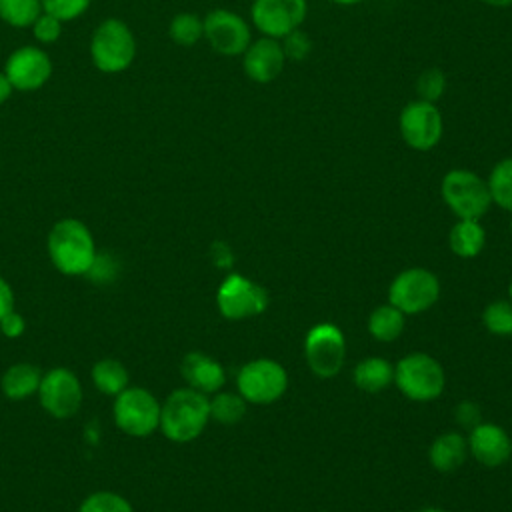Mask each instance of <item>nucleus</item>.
Instances as JSON below:
<instances>
[{"instance_id": "f257e3e1", "label": "nucleus", "mask_w": 512, "mask_h": 512, "mask_svg": "<svg viewBox=\"0 0 512 512\" xmlns=\"http://www.w3.org/2000/svg\"><path fill=\"white\" fill-rule=\"evenodd\" d=\"M46 248L54 268L66 276H88L98 258L94 236L78 218L58 220L48 232Z\"/></svg>"}, {"instance_id": "f03ea898", "label": "nucleus", "mask_w": 512, "mask_h": 512, "mask_svg": "<svg viewBox=\"0 0 512 512\" xmlns=\"http://www.w3.org/2000/svg\"><path fill=\"white\" fill-rule=\"evenodd\" d=\"M210 420V398L194 388H176L160 406V432L176 444L196 440Z\"/></svg>"}, {"instance_id": "7ed1b4c3", "label": "nucleus", "mask_w": 512, "mask_h": 512, "mask_svg": "<svg viewBox=\"0 0 512 512\" xmlns=\"http://www.w3.org/2000/svg\"><path fill=\"white\" fill-rule=\"evenodd\" d=\"M136 56V40L126 22L102 20L90 38L92 64L104 74H118L130 68Z\"/></svg>"}, {"instance_id": "20e7f679", "label": "nucleus", "mask_w": 512, "mask_h": 512, "mask_svg": "<svg viewBox=\"0 0 512 512\" xmlns=\"http://www.w3.org/2000/svg\"><path fill=\"white\" fill-rule=\"evenodd\" d=\"M394 384L414 402H430L444 392L446 376L442 364L424 352L402 356L394 366Z\"/></svg>"}, {"instance_id": "39448f33", "label": "nucleus", "mask_w": 512, "mask_h": 512, "mask_svg": "<svg viewBox=\"0 0 512 512\" xmlns=\"http://www.w3.org/2000/svg\"><path fill=\"white\" fill-rule=\"evenodd\" d=\"M440 194L452 214L466 220H480L492 204L488 182L466 168L448 170L440 182Z\"/></svg>"}, {"instance_id": "423d86ee", "label": "nucleus", "mask_w": 512, "mask_h": 512, "mask_svg": "<svg viewBox=\"0 0 512 512\" xmlns=\"http://www.w3.org/2000/svg\"><path fill=\"white\" fill-rule=\"evenodd\" d=\"M160 402L140 386H128L114 396V424L132 438H146L160 428Z\"/></svg>"}, {"instance_id": "0eeeda50", "label": "nucleus", "mask_w": 512, "mask_h": 512, "mask_svg": "<svg viewBox=\"0 0 512 512\" xmlns=\"http://www.w3.org/2000/svg\"><path fill=\"white\" fill-rule=\"evenodd\" d=\"M440 298V280L426 268L402 270L388 288V302L404 316H414L432 308Z\"/></svg>"}, {"instance_id": "6e6552de", "label": "nucleus", "mask_w": 512, "mask_h": 512, "mask_svg": "<svg viewBox=\"0 0 512 512\" xmlns=\"http://www.w3.org/2000/svg\"><path fill=\"white\" fill-rule=\"evenodd\" d=\"M304 358L318 378H334L346 358L344 332L332 322L314 324L304 338Z\"/></svg>"}, {"instance_id": "1a4fd4ad", "label": "nucleus", "mask_w": 512, "mask_h": 512, "mask_svg": "<svg viewBox=\"0 0 512 512\" xmlns=\"http://www.w3.org/2000/svg\"><path fill=\"white\" fill-rule=\"evenodd\" d=\"M236 388L248 404H272L286 392L288 374L276 360L256 358L240 368Z\"/></svg>"}, {"instance_id": "9d476101", "label": "nucleus", "mask_w": 512, "mask_h": 512, "mask_svg": "<svg viewBox=\"0 0 512 512\" xmlns=\"http://www.w3.org/2000/svg\"><path fill=\"white\" fill-rule=\"evenodd\" d=\"M398 128L408 148L428 152L440 144L444 134V120L436 104L426 100H412L402 108Z\"/></svg>"}, {"instance_id": "9b49d317", "label": "nucleus", "mask_w": 512, "mask_h": 512, "mask_svg": "<svg viewBox=\"0 0 512 512\" xmlns=\"http://www.w3.org/2000/svg\"><path fill=\"white\" fill-rule=\"evenodd\" d=\"M216 306L228 320H246L266 310L268 292L254 280L232 272L216 290Z\"/></svg>"}, {"instance_id": "f8f14e48", "label": "nucleus", "mask_w": 512, "mask_h": 512, "mask_svg": "<svg viewBox=\"0 0 512 512\" xmlns=\"http://www.w3.org/2000/svg\"><path fill=\"white\" fill-rule=\"evenodd\" d=\"M36 396L46 414L64 420L80 410L84 392L80 378L70 368L58 366L42 374Z\"/></svg>"}, {"instance_id": "ddd939ff", "label": "nucleus", "mask_w": 512, "mask_h": 512, "mask_svg": "<svg viewBox=\"0 0 512 512\" xmlns=\"http://www.w3.org/2000/svg\"><path fill=\"white\" fill-rule=\"evenodd\" d=\"M204 38L210 48L222 56H242L252 42L248 22L226 8L210 10L204 18Z\"/></svg>"}, {"instance_id": "4468645a", "label": "nucleus", "mask_w": 512, "mask_h": 512, "mask_svg": "<svg viewBox=\"0 0 512 512\" xmlns=\"http://www.w3.org/2000/svg\"><path fill=\"white\" fill-rule=\"evenodd\" d=\"M308 14L306 0H254L250 6L252 24L262 36L284 38L300 28Z\"/></svg>"}, {"instance_id": "2eb2a0df", "label": "nucleus", "mask_w": 512, "mask_h": 512, "mask_svg": "<svg viewBox=\"0 0 512 512\" xmlns=\"http://www.w3.org/2000/svg\"><path fill=\"white\" fill-rule=\"evenodd\" d=\"M4 74L14 86V90H20V92L38 90L52 76V60L42 48L22 46L8 56Z\"/></svg>"}, {"instance_id": "dca6fc26", "label": "nucleus", "mask_w": 512, "mask_h": 512, "mask_svg": "<svg viewBox=\"0 0 512 512\" xmlns=\"http://www.w3.org/2000/svg\"><path fill=\"white\" fill-rule=\"evenodd\" d=\"M286 64V56L282 52L280 40L262 36L244 50L242 54V70L256 84H268L276 80Z\"/></svg>"}, {"instance_id": "f3484780", "label": "nucleus", "mask_w": 512, "mask_h": 512, "mask_svg": "<svg viewBox=\"0 0 512 512\" xmlns=\"http://www.w3.org/2000/svg\"><path fill=\"white\" fill-rule=\"evenodd\" d=\"M466 442L474 460L486 468L502 466L512 456V438L494 422L476 424L470 430Z\"/></svg>"}, {"instance_id": "a211bd4d", "label": "nucleus", "mask_w": 512, "mask_h": 512, "mask_svg": "<svg viewBox=\"0 0 512 512\" xmlns=\"http://www.w3.org/2000/svg\"><path fill=\"white\" fill-rule=\"evenodd\" d=\"M180 374L188 388L206 396L218 392L226 382L224 366L204 352H188L180 362Z\"/></svg>"}, {"instance_id": "6ab92c4d", "label": "nucleus", "mask_w": 512, "mask_h": 512, "mask_svg": "<svg viewBox=\"0 0 512 512\" xmlns=\"http://www.w3.org/2000/svg\"><path fill=\"white\" fill-rule=\"evenodd\" d=\"M428 458L434 470L450 474L458 470L468 458V442L458 432H444L434 438L428 450Z\"/></svg>"}, {"instance_id": "aec40b11", "label": "nucleus", "mask_w": 512, "mask_h": 512, "mask_svg": "<svg viewBox=\"0 0 512 512\" xmlns=\"http://www.w3.org/2000/svg\"><path fill=\"white\" fill-rule=\"evenodd\" d=\"M42 372L38 366L28 362H16L8 366L0 378L2 394L8 400H26L38 394Z\"/></svg>"}, {"instance_id": "412c9836", "label": "nucleus", "mask_w": 512, "mask_h": 512, "mask_svg": "<svg viewBox=\"0 0 512 512\" xmlns=\"http://www.w3.org/2000/svg\"><path fill=\"white\" fill-rule=\"evenodd\" d=\"M352 380L362 392L378 394L394 382V366L382 356H368L356 364Z\"/></svg>"}, {"instance_id": "4be33fe9", "label": "nucleus", "mask_w": 512, "mask_h": 512, "mask_svg": "<svg viewBox=\"0 0 512 512\" xmlns=\"http://www.w3.org/2000/svg\"><path fill=\"white\" fill-rule=\"evenodd\" d=\"M486 244V232L480 220L458 218V222L450 228L448 246L460 258H474L482 252Z\"/></svg>"}, {"instance_id": "5701e85b", "label": "nucleus", "mask_w": 512, "mask_h": 512, "mask_svg": "<svg viewBox=\"0 0 512 512\" xmlns=\"http://www.w3.org/2000/svg\"><path fill=\"white\" fill-rule=\"evenodd\" d=\"M90 378H92V384L98 388V392L112 398L130 386L128 368L116 358L98 360L90 370Z\"/></svg>"}, {"instance_id": "b1692460", "label": "nucleus", "mask_w": 512, "mask_h": 512, "mask_svg": "<svg viewBox=\"0 0 512 512\" xmlns=\"http://www.w3.org/2000/svg\"><path fill=\"white\" fill-rule=\"evenodd\" d=\"M404 320L406 316L388 302L372 310L368 318V332L378 342H392L402 334Z\"/></svg>"}, {"instance_id": "393cba45", "label": "nucleus", "mask_w": 512, "mask_h": 512, "mask_svg": "<svg viewBox=\"0 0 512 512\" xmlns=\"http://www.w3.org/2000/svg\"><path fill=\"white\" fill-rule=\"evenodd\" d=\"M248 410V402L238 392H214L210 398V418L222 426L238 424Z\"/></svg>"}, {"instance_id": "a878e982", "label": "nucleus", "mask_w": 512, "mask_h": 512, "mask_svg": "<svg viewBox=\"0 0 512 512\" xmlns=\"http://www.w3.org/2000/svg\"><path fill=\"white\" fill-rule=\"evenodd\" d=\"M486 182L492 204L512 212V156L496 162Z\"/></svg>"}, {"instance_id": "bb28decb", "label": "nucleus", "mask_w": 512, "mask_h": 512, "mask_svg": "<svg viewBox=\"0 0 512 512\" xmlns=\"http://www.w3.org/2000/svg\"><path fill=\"white\" fill-rule=\"evenodd\" d=\"M40 0H0V20L14 28H28L42 14Z\"/></svg>"}, {"instance_id": "cd10ccee", "label": "nucleus", "mask_w": 512, "mask_h": 512, "mask_svg": "<svg viewBox=\"0 0 512 512\" xmlns=\"http://www.w3.org/2000/svg\"><path fill=\"white\" fill-rule=\"evenodd\" d=\"M168 36L178 46H194L204 38V22L194 12H180L168 24Z\"/></svg>"}, {"instance_id": "c85d7f7f", "label": "nucleus", "mask_w": 512, "mask_h": 512, "mask_svg": "<svg viewBox=\"0 0 512 512\" xmlns=\"http://www.w3.org/2000/svg\"><path fill=\"white\" fill-rule=\"evenodd\" d=\"M482 324L490 334L510 336L512 334V302L494 300L482 310Z\"/></svg>"}, {"instance_id": "c756f323", "label": "nucleus", "mask_w": 512, "mask_h": 512, "mask_svg": "<svg viewBox=\"0 0 512 512\" xmlns=\"http://www.w3.org/2000/svg\"><path fill=\"white\" fill-rule=\"evenodd\" d=\"M78 512H134V508L124 496L110 490H98L82 500Z\"/></svg>"}, {"instance_id": "7c9ffc66", "label": "nucleus", "mask_w": 512, "mask_h": 512, "mask_svg": "<svg viewBox=\"0 0 512 512\" xmlns=\"http://www.w3.org/2000/svg\"><path fill=\"white\" fill-rule=\"evenodd\" d=\"M446 92V74L432 66V68H426L418 80H416V94H418V100H426V102H432L436 104Z\"/></svg>"}, {"instance_id": "2f4dec72", "label": "nucleus", "mask_w": 512, "mask_h": 512, "mask_svg": "<svg viewBox=\"0 0 512 512\" xmlns=\"http://www.w3.org/2000/svg\"><path fill=\"white\" fill-rule=\"evenodd\" d=\"M280 46H282L286 60H290V62H302L312 52V40L300 28H296L290 34H286L284 38H280Z\"/></svg>"}, {"instance_id": "473e14b6", "label": "nucleus", "mask_w": 512, "mask_h": 512, "mask_svg": "<svg viewBox=\"0 0 512 512\" xmlns=\"http://www.w3.org/2000/svg\"><path fill=\"white\" fill-rule=\"evenodd\" d=\"M40 2L44 12L56 16L62 22H70L82 16L90 8L92 0H40Z\"/></svg>"}, {"instance_id": "72a5a7b5", "label": "nucleus", "mask_w": 512, "mask_h": 512, "mask_svg": "<svg viewBox=\"0 0 512 512\" xmlns=\"http://www.w3.org/2000/svg\"><path fill=\"white\" fill-rule=\"evenodd\" d=\"M32 32H34V38L42 44H52L60 38L62 34V20H58L56 16L48 14V12H42L34 24L30 26Z\"/></svg>"}, {"instance_id": "f704fd0d", "label": "nucleus", "mask_w": 512, "mask_h": 512, "mask_svg": "<svg viewBox=\"0 0 512 512\" xmlns=\"http://www.w3.org/2000/svg\"><path fill=\"white\" fill-rule=\"evenodd\" d=\"M456 420L460 426L472 430L476 424L482 422V414H480V408L476 402H470V400H464L456 406V412H454Z\"/></svg>"}, {"instance_id": "c9c22d12", "label": "nucleus", "mask_w": 512, "mask_h": 512, "mask_svg": "<svg viewBox=\"0 0 512 512\" xmlns=\"http://www.w3.org/2000/svg\"><path fill=\"white\" fill-rule=\"evenodd\" d=\"M26 330V322L22 318V314H18L16 310L8 312L2 320H0V332L6 336V338H20Z\"/></svg>"}, {"instance_id": "e433bc0d", "label": "nucleus", "mask_w": 512, "mask_h": 512, "mask_svg": "<svg viewBox=\"0 0 512 512\" xmlns=\"http://www.w3.org/2000/svg\"><path fill=\"white\" fill-rule=\"evenodd\" d=\"M14 304H16V296H14V290L12 286L8 284V280L4 276H0V320L14 310Z\"/></svg>"}, {"instance_id": "4c0bfd02", "label": "nucleus", "mask_w": 512, "mask_h": 512, "mask_svg": "<svg viewBox=\"0 0 512 512\" xmlns=\"http://www.w3.org/2000/svg\"><path fill=\"white\" fill-rule=\"evenodd\" d=\"M212 256H214V262H216L218 266H230L232 260H234L230 248H228L226 244H222V242H216V244L212 246Z\"/></svg>"}, {"instance_id": "58836bf2", "label": "nucleus", "mask_w": 512, "mask_h": 512, "mask_svg": "<svg viewBox=\"0 0 512 512\" xmlns=\"http://www.w3.org/2000/svg\"><path fill=\"white\" fill-rule=\"evenodd\" d=\"M14 92V86L10 84V80L6 78L4 72H0V104H4Z\"/></svg>"}, {"instance_id": "ea45409f", "label": "nucleus", "mask_w": 512, "mask_h": 512, "mask_svg": "<svg viewBox=\"0 0 512 512\" xmlns=\"http://www.w3.org/2000/svg\"><path fill=\"white\" fill-rule=\"evenodd\" d=\"M484 4L488 6H494V8H506V6H512V0H482Z\"/></svg>"}, {"instance_id": "a19ab883", "label": "nucleus", "mask_w": 512, "mask_h": 512, "mask_svg": "<svg viewBox=\"0 0 512 512\" xmlns=\"http://www.w3.org/2000/svg\"><path fill=\"white\" fill-rule=\"evenodd\" d=\"M330 2L340 4V6H352V4H358V2H362V0H330Z\"/></svg>"}, {"instance_id": "79ce46f5", "label": "nucleus", "mask_w": 512, "mask_h": 512, "mask_svg": "<svg viewBox=\"0 0 512 512\" xmlns=\"http://www.w3.org/2000/svg\"><path fill=\"white\" fill-rule=\"evenodd\" d=\"M418 512H446V510H442V508H422Z\"/></svg>"}, {"instance_id": "37998d69", "label": "nucleus", "mask_w": 512, "mask_h": 512, "mask_svg": "<svg viewBox=\"0 0 512 512\" xmlns=\"http://www.w3.org/2000/svg\"><path fill=\"white\" fill-rule=\"evenodd\" d=\"M508 296H510V302H512V280H510V286H508Z\"/></svg>"}, {"instance_id": "c03bdc74", "label": "nucleus", "mask_w": 512, "mask_h": 512, "mask_svg": "<svg viewBox=\"0 0 512 512\" xmlns=\"http://www.w3.org/2000/svg\"><path fill=\"white\" fill-rule=\"evenodd\" d=\"M510 232H512V220H510Z\"/></svg>"}, {"instance_id": "a18cd8bd", "label": "nucleus", "mask_w": 512, "mask_h": 512, "mask_svg": "<svg viewBox=\"0 0 512 512\" xmlns=\"http://www.w3.org/2000/svg\"><path fill=\"white\" fill-rule=\"evenodd\" d=\"M322 512H328V510H322Z\"/></svg>"}]
</instances>
